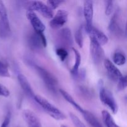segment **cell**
<instances>
[{"label": "cell", "mask_w": 127, "mask_h": 127, "mask_svg": "<svg viewBox=\"0 0 127 127\" xmlns=\"http://www.w3.org/2000/svg\"><path fill=\"white\" fill-rule=\"evenodd\" d=\"M102 117L103 122L106 127H120L116 124L112 115L107 110L102 111Z\"/></svg>", "instance_id": "d6986e66"}, {"label": "cell", "mask_w": 127, "mask_h": 127, "mask_svg": "<svg viewBox=\"0 0 127 127\" xmlns=\"http://www.w3.org/2000/svg\"><path fill=\"white\" fill-rule=\"evenodd\" d=\"M72 49H73V51L74 54V63L71 72L72 75H73V74H75L79 70V66H80L81 64V56L80 53H79V52L78 50H76L74 48H73Z\"/></svg>", "instance_id": "ffe728a7"}, {"label": "cell", "mask_w": 127, "mask_h": 127, "mask_svg": "<svg viewBox=\"0 0 127 127\" xmlns=\"http://www.w3.org/2000/svg\"><path fill=\"white\" fill-rule=\"evenodd\" d=\"M56 53L62 62H64L68 56V51L64 47H60V48H57L56 50Z\"/></svg>", "instance_id": "d4e9b609"}, {"label": "cell", "mask_w": 127, "mask_h": 127, "mask_svg": "<svg viewBox=\"0 0 127 127\" xmlns=\"http://www.w3.org/2000/svg\"><path fill=\"white\" fill-rule=\"evenodd\" d=\"M104 64L105 69L107 72L108 76L111 80L114 81H118L123 76L121 71L110 60H104Z\"/></svg>", "instance_id": "8fae6325"}, {"label": "cell", "mask_w": 127, "mask_h": 127, "mask_svg": "<svg viewBox=\"0 0 127 127\" xmlns=\"http://www.w3.org/2000/svg\"><path fill=\"white\" fill-rule=\"evenodd\" d=\"M59 91L60 93V94H62V96L64 98V99H65L67 102H68L71 105H73V106L77 110H78L81 114H83V113L84 112V109H83L82 107H81L80 105L74 100V99L71 96L70 94H69V93H68L66 91L63 90V89H60Z\"/></svg>", "instance_id": "ac0fdd59"}, {"label": "cell", "mask_w": 127, "mask_h": 127, "mask_svg": "<svg viewBox=\"0 0 127 127\" xmlns=\"http://www.w3.org/2000/svg\"><path fill=\"white\" fill-rule=\"evenodd\" d=\"M17 79H18V81L19 83L21 88L23 90V91L24 92L25 94L33 100V98H34L35 94L33 93V89H32V87H31V84H30L29 82L27 80L26 77L24 74H22V73H18V74H17Z\"/></svg>", "instance_id": "5bb4252c"}, {"label": "cell", "mask_w": 127, "mask_h": 127, "mask_svg": "<svg viewBox=\"0 0 127 127\" xmlns=\"http://www.w3.org/2000/svg\"><path fill=\"white\" fill-rule=\"evenodd\" d=\"M33 100L44 110L48 115L56 120H63L66 119V115L52 103L39 95H35Z\"/></svg>", "instance_id": "6da1fadb"}, {"label": "cell", "mask_w": 127, "mask_h": 127, "mask_svg": "<svg viewBox=\"0 0 127 127\" xmlns=\"http://www.w3.org/2000/svg\"><path fill=\"white\" fill-rule=\"evenodd\" d=\"M10 120H11V113L9 112L6 116L5 117L4 119L3 122L1 124V127H8L9 125Z\"/></svg>", "instance_id": "d6a6232c"}, {"label": "cell", "mask_w": 127, "mask_h": 127, "mask_svg": "<svg viewBox=\"0 0 127 127\" xmlns=\"http://www.w3.org/2000/svg\"><path fill=\"white\" fill-rule=\"evenodd\" d=\"M8 19V15H7L6 6L2 1H0V19Z\"/></svg>", "instance_id": "83f0119b"}, {"label": "cell", "mask_w": 127, "mask_h": 127, "mask_svg": "<svg viewBox=\"0 0 127 127\" xmlns=\"http://www.w3.org/2000/svg\"><path fill=\"white\" fill-rule=\"evenodd\" d=\"M105 13L107 16H109L112 13L114 9V1H105Z\"/></svg>", "instance_id": "4316f807"}, {"label": "cell", "mask_w": 127, "mask_h": 127, "mask_svg": "<svg viewBox=\"0 0 127 127\" xmlns=\"http://www.w3.org/2000/svg\"><path fill=\"white\" fill-rule=\"evenodd\" d=\"M34 68L48 90L53 93H57L58 86L57 78L48 71L40 66L35 65Z\"/></svg>", "instance_id": "3957f363"}, {"label": "cell", "mask_w": 127, "mask_h": 127, "mask_svg": "<svg viewBox=\"0 0 127 127\" xmlns=\"http://www.w3.org/2000/svg\"><path fill=\"white\" fill-rule=\"evenodd\" d=\"M0 76L4 78H9L11 76L7 64L2 61H0Z\"/></svg>", "instance_id": "cb8c5ba5"}, {"label": "cell", "mask_w": 127, "mask_h": 127, "mask_svg": "<svg viewBox=\"0 0 127 127\" xmlns=\"http://www.w3.org/2000/svg\"><path fill=\"white\" fill-rule=\"evenodd\" d=\"M22 116L28 127H42L39 119L31 110H24L22 112Z\"/></svg>", "instance_id": "4fadbf2b"}, {"label": "cell", "mask_w": 127, "mask_h": 127, "mask_svg": "<svg viewBox=\"0 0 127 127\" xmlns=\"http://www.w3.org/2000/svg\"><path fill=\"white\" fill-rule=\"evenodd\" d=\"M59 38L60 42L64 46L67 47L73 45V41L71 30L68 27H65L60 30L59 32Z\"/></svg>", "instance_id": "9a60e30c"}, {"label": "cell", "mask_w": 127, "mask_h": 127, "mask_svg": "<svg viewBox=\"0 0 127 127\" xmlns=\"http://www.w3.org/2000/svg\"><path fill=\"white\" fill-rule=\"evenodd\" d=\"M99 97L102 103L108 107L114 114L118 112V105L112 93L103 86V81H99Z\"/></svg>", "instance_id": "7a4b0ae2"}, {"label": "cell", "mask_w": 127, "mask_h": 127, "mask_svg": "<svg viewBox=\"0 0 127 127\" xmlns=\"http://www.w3.org/2000/svg\"><path fill=\"white\" fill-rule=\"evenodd\" d=\"M26 16L31 22L32 27L34 29L35 32L37 33H43L45 30V26L36 13L31 10H27L26 12Z\"/></svg>", "instance_id": "ba28073f"}, {"label": "cell", "mask_w": 127, "mask_h": 127, "mask_svg": "<svg viewBox=\"0 0 127 127\" xmlns=\"http://www.w3.org/2000/svg\"><path fill=\"white\" fill-rule=\"evenodd\" d=\"M10 92L9 89L2 84H0V96L7 97L9 96Z\"/></svg>", "instance_id": "4dcf8cb0"}, {"label": "cell", "mask_w": 127, "mask_h": 127, "mask_svg": "<svg viewBox=\"0 0 127 127\" xmlns=\"http://www.w3.org/2000/svg\"><path fill=\"white\" fill-rule=\"evenodd\" d=\"M83 13L86 21L85 27L88 28L91 27L93 26V15H94V5L93 1L90 0L84 1Z\"/></svg>", "instance_id": "7c38bea8"}, {"label": "cell", "mask_w": 127, "mask_h": 127, "mask_svg": "<svg viewBox=\"0 0 127 127\" xmlns=\"http://www.w3.org/2000/svg\"><path fill=\"white\" fill-rule=\"evenodd\" d=\"M90 53L94 64H100L104 60L105 53L102 46L91 38H90Z\"/></svg>", "instance_id": "8992f818"}, {"label": "cell", "mask_w": 127, "mask_h": 127, "mask_svg": "<svg viewBox=\"0 0 127 127\" xmlns=\"http://www.w3.org/2000/svg\"><path fill=\"white\" fill-rule=\"evenodd\" d=\"M84 29L89 34L90 38L96 41L101 46L104 45L108 42L109 38L107 37L106 35L93 26H92L90 27H88V28L85 27Z\"/></svg>", "instance_id": "9c48e42d"}, {"label": "cell", "mask_w": 127, "mask_h": 127, "mask_svg": "<svg viewBox=\"0 0 127 127\" xmlns=\"http://www.w3.org/2000/svg\"><path fill=\"white\" fill-rule=\"evenodd\" d=\"M77 92H78V94L83 98L85 99H91L92 97V92L90 89L88 88L86 86H80L77 88Z\"/></svg>", "instance_id": "603a6c76"}, {"label": "cell", "mask_w": 127, "mask_h": 127, "mask_svg": "<svg viewBox=\"0 0 127 127\" xmlns=\"http://www.w3.org/2000/svg\"><path fill=\"white\" fill-rule=\"evenodd\" d=\"M64 2V1H60V0H57V1H53V0H52V1H48L47 2L49 4L48 6L53 10L57 9L61 4L63 3Z\"/></svg>", "instance_id": "1f68e13d"}, {"label": "cell", "mask_w": 127, "mask_h": 127, "mask_svg": "<svg viewBox=\"0 0 127 127\" xmlns=\"http://www.w3.org/2000/svg\"><path fill=\"white\" fill-rule=\"evenodd\" d=\"M120 15V9H117L112 17L109 25V30L110 33L117 37L122 35L124 33V28Z\"/></svg>", "instance_id": "5b68a950"}, {"label": "cell", "mask_w": 127, "mask_h": 127, "mask_svg": "<svg viewBox=\"0 0 127 127\" xmlns=\"http://www.w3.org/2000/svg\"><path fill=\"white\" fill-rule=\"evenodd\" d=\"M27 10L37 11L47 19H52L53 17V11L48 5L40 1H29L27 2Z\"/></svg>", "instance_id": "277c9868"}, {"label": "cell", "mask_w": 127, "mask_h": 127, "mask_svg": "<svg viewBox=\"0 0 127 127\" xmlns=\"http://www.w3.org/2000/svg\"><path fill=\"white\" fill-rule=\"evenodd\" d=\"M84 26L81 25L79 28L76 31L74 37H75V40L78 45L80 48H82L83 46V40H84V35H83V32H84Z\"/></svg>", "instance_id": "44dd1931"}, {"label": "cell", "mask_w": 127, "mask_h": 127, "mask_svg": "<svg viewBox=\"0 0 127 127\" xmlns=\"http://www.w3.org/2000/svg\"><path fill=\"white\" fill-rule=\"evenodd\" d=\"M127 79L126 76H123L119 81H118L117 89L119 91L124 90L127 88Z\"/></svg>", "instance_id": "f1b7e54d"}, {"label": "cell", "mask_w": 127, "mask_h": 127, "mask_svg": "<svg viewBox=\"0 0 127 127\" xmlns=\"http://www.w3.org/2000/svg\"><path fill=\"white\" fill-rule=\"evenodd\" d=\"M11 34L9 19H0V37L2 38H7Z\"/></svg>", "instance_id": "2e32d148"}, {"label": "cell", "mask_w": 127, "mask_h": 127, "mask_svg": "<svg viewBox=\"0 0 127 127\" xmlns=\"http://www.w3.org/2000/svg\"><path fill=\"white\" fill-rule=\"evenodd\" d=\"M113 61L115 64L119 66L124 65L126 63V57L122 52L117 51L113 56Z\"/></svg>", "instance_id": "7402d4cb"}, {"label": "cell", "mask_w": 127, "mask_h": 127, "mask_svg": "<svg viewBox=\"0 0 127 127\" xmlns=\"http://www.w3.org/2000/svg\"><path fill=\"white\" fill-rule=\"evenodd\" d=\"M61 127H68L65 126V125H62V126H61Z\"/></svg>", "instance_id": "836d02e7"}, {"label": "cell", "mask_w": 127, "mask_h": 127, "mask_svg": "<svg viewBox=\"0 0 127 127\" xmlns=\"http://www.w3.org/2000/svg\"><path fill=\"white\" fill-rule=\"evenodd\" d=\"M29 43L32 49L38 50L47 47V41L44 33L35 32L29 39Z\"/></svg>", "instance_id": "52a82bcc"}, {"label": "cell", "mask_w": 127, "mask_h": 127, "mask_svg": "<svg viewBox=\"0 0 127 127\" xmlns=\"http://www.w3.org/2000/svg\"><path fill=\"white\" fill-rule=\"evenodd\" d=\"M82 115H83L87 123H88L91 127H103L95 115L88 110H84Z\"/></svg>", "instance_id": "e0dca14e"}, {"label": "cell", "mask_w": 127, "mask_h": 127, "mask_svg": "<svg viewBox=\"0 0 127 127\" xmlns=\"http://www.w3.org/2000/svg\"><path fill=\"white\" fill-rule=\"evenodd\" d=\"M69 117H70L72 122L73 123L75 127H86L85 125L82 122L81 120L73 113H69Z\"/></svg>", "instance_id": "484cf974"}, {"label": "cell", "mask_w": 127, "mask_h": 127, "mask_svg": "<svg viewBox=\"0 0 127 127\" xmlns=\"http://www.w3.org/2000/svg\"><path fill=\"white\" fill-rule=\"evenodd\" d=\"M68 13L65 10L58 11L50 22V26L53 29H59L63 27L68 21Z\"/></svg>", "instance_id": "30bf717a"}, {"label": "cell", "mask_w": 127, "mask_h": 127, "mask_svg": "<svg viewBox=\"0 0 127 127\" xmlns=\"http://www.w3.org/2000/svg\"><path fill=\"white\" fill-rule=\"evenodd\" d=\"M86 72L85 69H79V70L73 76L74 78L78 80H84L86 78Z\"/></svg>", "instance_id": "f546056e"}]
</instances>
